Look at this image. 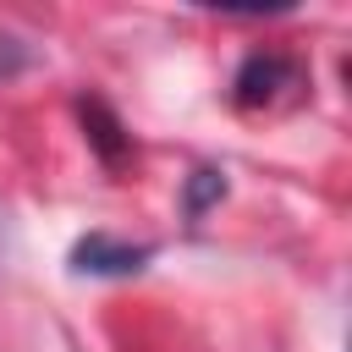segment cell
Here are the masks:
<instances>
[{"instance_id": "7a4b0ae2", "label": "cell", "mask_w": 352, "mask_h": 352, "mask_svg": "<svg viewBox=\"0 0 352 352\" xmlns=\"http://www.w3.org/2000/svg\"><path fill=\"white\" fill-rule=\"evenodd\" d=\"M148 253L154 248H143V242H116V236H104V231H94L88 242H77V270H88V275H132V270H143L148 264Z\"/></svg>"}, {"instance_id": "6da1fadb", "label": "cell", "mask_w": 352, "mask_h": 352, "mask_svg": "<svg viewBox=\"0 0 352 352\" xmlns=\"http://www.w3.org/2000/svg\"><path fill=\"white\" fill-rule=\"evenodd\" d=\"M297 82H302L297 60L264 50V55H248V60H242V72H236V82H231V99H236L242 110H258V104H275V99H280L286 88H297Z\"/></svg>"}]
</instances>
